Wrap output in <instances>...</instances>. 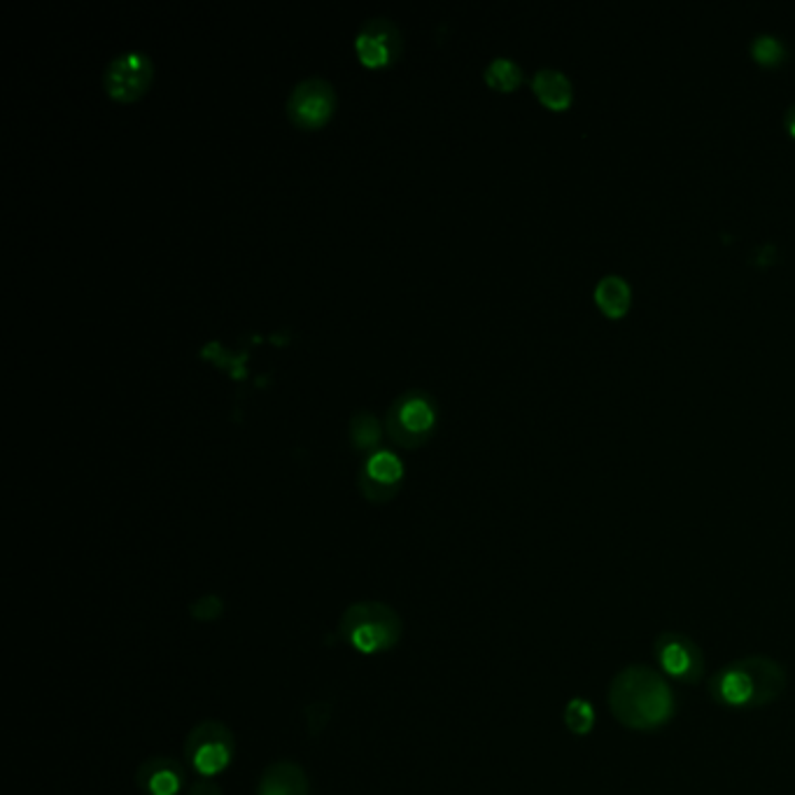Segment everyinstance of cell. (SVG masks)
Segmentation results:
<instances>
[{
    "mask_svg": "<svg viewBox=\"0 0 795 795\" xmlns=\"http://www.w3.org/2000/svg\"><path fill=\"white\" fill-rule=\"evenodd\" d=\"M190 613H192L194 621L211 623V621L220 619L224 613V602L220 598H215V595H203L196 602H192Z\"/></svg>",
    "mask_w": 795,
    "mask_h": 795,
    "instance_id": "ac0fdd59",
    "label": "cell"
},
{
    "mask_svg": "<svg viewBox=\"0 0 795 795\" xmlns=\"http://www.w3.org/2000/svg\"><path fill=\"white\" fill-rule=\"evenodd\" d=\"M437 425V404L422 390H408L395 399L390 406L385 429L393 441L401 448H420L435 431Z\"/></svg>",
    "mask_w": 795,
    "mask_h": 795,
    "instance_id": "5b68a950",
    "label": "cell"
},
{
    "mask_svg": "<svg viewBox=\"0 0 795 795\" xmlns=\"http://www.w3.org/2000/svg\"><path fill=\"white\" fill-rule=\"evenodd\" d=\"M532 89L537 99L553 110H564L572 103V82L556 68H541L532 78Z\"/></svg>",
    "mask_w": 795,
    "mask_h": 795,
    "instance_id": "4fadbf2b",
    "label": "cell"
},
{
    "mask_svg": "<svg viewBox=\"0 0 795 795\" xmlns=\"http://www.w3.org/2000/svg\"><path fill=\"white\" fill-rule=\"evenodd\" d=\"M786 129L791 135H795V103L786 110Z\"/></svg>",
    "mask_w": 795,
    "mask_h": 795,
    "instance_id": "ffe728a7",
    "label": "cell"
},
{
    "mask_svg": "<svg viewBox=\"0 0 795 795\" xmlns=\"http://www.w3.org/2000/svg\"><path fill=\"white\" fill-rule=\"evenodd\" d=\"M595 299L607 315L621 317L630 308V285L621 276H604L595 287Z\"/></svg>",
    "mask_w": 795,
    "mask_h": 795,
    "instance_id": "5bb4252c",
    "label": "cell"
},
{
    "mask_svg": "<svg viewBox=\"0 0 795 795\" xmlns=\"http://www.w3.org/2000/svg\"><path fill=\"white\" fill-rule=\"evenodd\" d=\"M786 686V674L779 663L769 658H744L725 665L710 684V691L716 702L728 707H761L777 700Z\"/></svg>",
    "mask_w": 795,
    "mask_h": 795,
    "instance_id": "7a4b0ae2",
    "label": "cell"
},
{
    "mask_svg": "<svg viewBox=\"0 0 795 795\" xmlns=\"http://www.w3.org/2000/svg\"><path fill=\"white\" fill-rule=\"evenodd\" d=\"M609 704L621 723L638 731H653L674 714V695L667 681L642 665H630L613 679Z\"/></svg>",
    "mask_w": 795,
    "mask_h": 795,
    "instance_id": "6da1fadb",
    "label": "cell"
},
{
    "mask_svg": "<svg viewBox=\"0 0 795 795\" xmlns=\"http://www.w3.org/2000/svg\"><path fill=\"white\" fill-rule=\"evenodd\" d=\"M152 82V61L143 52H124L105 68L103 84L110 99L131 103L141 99Z\"/></svg>",
    "mask_w": 795,
    "mask_h": 795,
    "instance_id": "52a82bcc",
    "label": "cell"
},
{
    "mask_svg": "<svg viewBox=\"0 0 795 795\" xmlns=\"http://www.w3.org/2000/svg\"><path fill=\"white\" fill-rule=\"evenodd\" d=\"M752 54L758 63L772 65V63H779L784 59L786 48H784V42L775 35H758L752 42Z\"/></svg>",
    "mask_w": 795,
    "mask_h": 795,
    "instance_id": "e0dca14e",
    "label": "cell"
},
{
    "mask_svg": "<svg viewBox=\"0 0 795 795\" xmlns=\"http://www.w3.org/2000/svg\"><path fill=\"white\" fill-rule=\"evenodd\" d=\"M336 108L334 86L323 78H308L292 89L287 99V115L304 131H315L325 126Z\"/></svg>",
    "mask_w": 795,
    "mask_h": 795,
    "instance_id": "8992f818",
    "label": "cell"
},
{
    "mask_svg": "<svg viewBox=\"0 0 795 795\" xmlns=\"http://www.w3.org/2000/svg\"><path fill=\"white\" fill-rule=\"evenodd\" d=\"M380 437H383V427L374 414L357 411L350 418V441L357 452H371L374 456V452H378Z\"/></svg>",
    "mask_w": 795,
    "mask_h": 795,
    "instance_id": "9a60e30c",
    "label": "cell"
},
{
    "mask_svg": "<svg viewBox=\"0 0 795 795\" xmlns=\"http://www.w3.org/2000/svg\"><path fill=\"white\" fill-rule=\"evenodd\" d=\"M401 48L404 40L397 24L385 17L369 19L355 38V52L359 61L369 68H383L397 61Z\"/></svg>",
    "mask_w": 795,
    "mask_h": 795,
    "instance_id": "ba28073f",
    "label": "cell"
},
{
    "mask_svg": "<svg viewBox=\"0 0 795 795\" xmlns=\"http://www.w3.org/2000/svg\"><path fill=\"white\" fill-rule=\"evenodd\" d=\"M486 82L492 89H497V92H513V89L522 82V71L516 61L499 57L490 61V65L486 68Z\"/></svg>",
    "mask_w": 795,
    "mask_h": 795,
    "instance_id": "2e32d148",
    "label": "cell"
},
{
    "mask_svg": "<svg viewBox=\"0 0 795 795\" xmlns=\"http://www.w3.org/2000/svg\"><path fill=\"white\" fill-rule=\"evenodd\" d=\"M187 795H222V788L215 782L198 779L187 788Z\"/></svg>",
    "mask_w": 795,
    "mask_h": 795,
    "instance_id": "d6986e66",
    "label": "cell"
},
{
    "mask_svg": "<svg viewBox=\"0 0 795 795\" xmlns=\"http://www.w3.org/2000/svg\"><path fill=\"white\" fill-rule=\"evenodd\" d=\"M259 795H308L304 767L289 761L268 765L259 779Z\"/></svg>",
    "mask_w": 795,
    "mask_h": 795,
    "instance_id": "7c38bea8",
    "label": "cell"
},
{
    "mask_svg": "<svg viewBox=\"0 0 795 795\" xmlns=\"http://www.w3.org/2000/svg\"><path fill=\"white\" fill-rule=\"evenodd\" d=\"M655 658L667 676L693 684L702 676V653L686 634L665 632L655 642Z\"/></svg>",
    "mask_w": 795,
    "mask_h": 795,
    "instance_id": "30bf717a",
    "label": "cell"
},
{
    "mask_svg": "<svg viewBox=\"0 0 795 795\" xmlns=\"http://www.w3.org/2000/svg\"><path fill=\"white\" fill-rule=\"evenodd\" d=\"M404 634L399 613L376 600L350 604L340 616V638L361 655H380L393 651Z\"/></svg>",
    "mask_w": 795,
    "mask_h": 795,
    "instance_id": "3957f363",
    "label": "cell"
},
{
    "mask_svg": "<svg viewBox=\"0 0 795 795\" xmlns=\"http://www.w3.org/2000/svg\"><path fill=\"white\" fill-rule=\"evenodd\" d=\"M401 481H404L401 460L390 450L374 452L359 471V490L374 504L390 502V499L399 492Z\"/></svg>",
    "mask_w": 795,
    "mask_h": 795,
    "instance_id": "9c48e42d",
    "label": "cell"
},
{
    "mask_svg": "<svg viewBox=\"0 0 795 795\" xmlns=\"http://www.w3.org/2000/svg\"><path fill=\"white\" fill-rule=\"evenodd\" d=\"M135 784L145 795H180L187 786V772L175 758L150 756L135 769Z\"/></svg>",
    "mask_w": 795,
    "mask_h": 795,
    "instance_id": "8fae6325",
    "label": "cell"
},
{
    "mask_svg": "<svg viewBox=\"0 0 795 795\" xmlns=\"http://www.w3.org/2000/svg\"><path fill=\"white\" fill-rule=\"evenodd\" d=\"M187 767L201 779H211L232 765L236 754L234 733L220 721H201L185 737Z\"/></svg>",
    "mask_w": 795,
    "mask_h": 795,
    "instance_id": "277c9868",
    "label": "cell"
}]
</instances>
